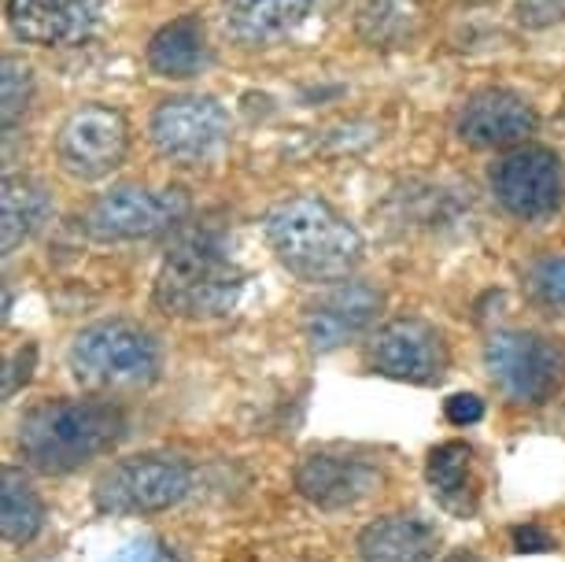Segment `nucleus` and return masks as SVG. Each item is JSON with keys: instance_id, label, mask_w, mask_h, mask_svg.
<instances>
[{"instance_id": "dca6fc26", "label": "nucleus", "mask_w": 565, "mask_h": 562, "mask_svg": "<svg viewBox=\"0 0 565 562\" xmlns=\"http://www.w3.org/2000/svg\"><path fill=\"white\" fill-rule=\"evenodd\" d=\"M318 0H222V26L241 49H270L307 23Z\"/></svg>"}, {"instance_id": "7ed1b4c3", "label": "nucleus", "mask_w": 565, "mask_h": 562, "mask_svg": "<svg viewBox=\"0 0 565 562\" xmlns=\"http://www.w3.org/2000/svg\"><path fill=\"white\" fill-rule=\"evenodd\" d=\"M244 271L211 237H189L170 248L156 278V307L174 318H222L237 307Z\"/></svg>"}, {"instance_id": "a211bd4d", "label": "nucleus", "mask_w": 565, "mask_h": 562, "mask_svg": "<svg viewBox=\"0 0 565 562\" xmlns=\"http://www.w3.org/2000/svg\"><path fill=\"white\" fill-rule=\"evenodd\" d=\"M436 551V529L418 515H388L359 533L362 562H429Z\"/></svg>"}, {"instance_id": "20e7f679", "label": "nucleus", "mask_w": 565, "mask_h": 562, "mask_svg": "<svg viewBox=\"0 0 565 562\" xmlns=\"http://www.w3.org/2000/svg\"><path fill=\"white\" fill-rule=\"evenodd\" d=\"M67 367L78 378V385L93 392H134L148 389L159 378L163 356L159 341L145 326L108 318L93 322L74 337L67 348Z\"/></svg>"}, {"instance_id": "f257e3e1", "label": "nucleus", "mask_w": 565, "mask_h": 562, "mask_svg": "<svg viewBox=\"0 0 565 562\" xmlns=\"http://www.w3.org/2000/svg\"><path fill=\"white\" fill-rule=\"evenodd\" d=\"M266 241L300 282H344L362 263V233L322 197H285L266 211Z\"/></svg>"}, {"instance_id": "bb28decb", "label": "nucleus", "mask_w": 565, "mask_h": 562, "mask_svg": "<svg viewBox=\"0 0 565 562\" xmlns=\"http://www.w3.org/2000/svg\"><path fill=\"white\" fill-rule=\"evenodd\" d=\"M30 367H34V348H26V352H15L8 359V370H4V396H15L19 389L30 381Z\"/></svg>"}, {"instance_id": "4468645a", "label": "nucleus", "mask_w": 565, "mask_h": 562, "mask_svg": "<svg viewBox=\"0 0 565 562\" xmlns=\"http://www.w3.org/2000/svg\"><path fill=\"white\" fill-rule=\"evenodd\" d=\"M536 108L514 89L488 86L477 89L458 112V137L469 148H518L529 134H536Z\"/></svg>"}, {"instance_id": "c85d7f7f", "label": "nucleus", "mask_w": 565, "mask_h": 562, "mask_svg": "<svg viewBox=\"0 0 565 562\" xmlns=\"http://www.w3.org/2000/svg\"><path fill=\"white\" fill-rule=\"evenodd\" d=\"M447 562H484V559H477V555H469V551H455Z\"/></svg>"}, {"instance_id": "1a4fd4ad", "label": "nucleus", "mask_w": 565, "mask_h": 562, "mask_svg": "<svg viewBox=\"0 0 565 562\" xmlns=\"http://www.w3.org/2000/svg\"><path fill=\"white\" fill-rule=\"evenodd\" d=\"M130 156V123L111 104H82L56 130V159L78 182H100Z\"/></svg>"}, {"instance_id": "a878e982", "label": "nucleus", "mask_w": 565, "mask_h": 562, "mask_svg": "<svg viewBox=\"0 0 565 562\" xmlns=\"http://www.w3.org/2000/svg\"><path fill=\"white\" fill-rule=\"evenodd\" d=\"M108 562H178V555L159 540H134L122 551H115Z\"/></svg>"}, {"instance_id": "5701e85b", "label": "nucleus", "mask_w": 565, "mask_h": 562, "mask_svg": "<svg viewBox=\"0 0 565 562\" xmlns=\"http://www.w3.org/2000/svg\"><path fill=\"white\" fill-rule=\"evenodd\" d=\"M529 285H532V293H536L540 300L565 307V256L532 263V267H529Z\"/></svg>"}, {"instance_id": "aec40b11", "label": "nucleus", "mask_w": 565, "mask_h": 562, "mask_svg": "<svg viewBox=\"0 0 565 562\" xmlns=\"http://www.w3.org/2000/svg\"><path fill=\"white\" fill-rule=\"evenodd\" d=\"M49 211H52V200L45 185L26 174L4 178V189H0V248H4V256L23 248L26 241L45 226Z\"/></svg>"}, {"instance_id": "6ab92c4d", "label": "nucleus", "mask_w": 565, "mask_h": 562, "mask_svg": "<svg viewBox=\"0 0 565 562\" xmlns=\"http://www.w3.org/2000/svg\"><path fill=\"white\" fill-rule=\"evenodd\" d=\"M425 477H429V489L447 511L466 518L477 511L481 500V481L473 470V448L466 441H444L429 452L425 463Z\"/></svg>"}, {"instance_id": "f8f14e48", "label": "nucleus", "mask_w": 565, "mask_h": 562, "mask_svg": "<svg viewBox=\"0 0 565 562\" xmlns=\"http://www.w3.org/2000/svg\"><path fill=\"white\" fill-rule=\"evenodd\" d=\"M8 26L38 49L85 45L104 23L100 0H4Z\"/></svg>"}, {"instance_id": "f3484780", "label": "nucleus", "mask_w": 565, "mask_h": 562, "mask_svg": "<svg viewBox=\"0 0 565 562\" xmlns=\"http://www.w3.org/2000/svg\"><path fill=\"white\" fill-rule=\"evenodd\" d=\"M148 71L170 82H185L196 78L207 63V30L204 19L196 12H185L178 19H170L167 26H159L152 41H148Z\"/></svg>"}, {"instance_id": "393cba45", "label": "nucleus", "mask_w": 565, "mask_h": 562, "mask_svg": "<svg viewBox=\"0 0 565 562\" xmlns=\"http://www.w3.org/2000/svg\"><path fill=\"white\" fill-rule=\"evenodd\" d=\"M444 415L451 426H477L484 418V400L473 396V392H455L444 404Z\"/></svg>"}, {"instance_id": "2eb2a0df", "label": "nucleus", "mask_w": 565, "mask_h": 562, "mask_svg": "<svg viewBox=\"0 0 565 562\" xmlns=\"http://www.w3.org/2000/svg\"><path fill=\"white\" fill-rule=\"evenodd\" d=\"M381 474L370 463L351 459V455H329L315 452L296 466V492L307 503L322 507V511H344L377 489Z\"/></svg>"}, {"instance_id": "f03ea898", "label": "nucleus", "mask_w": 565, "mask_h": 562, "mask_svg": "<svg viewBox=\"0 0 565 562\" xmlns=\"http://www.w3.org/2000/svg\"><path fill=\"white\" fill-rule=\"evenodd\" d=\"M126 418L104 400H49L19 422V452L41 474H71L122 441Z\"/></svg>"}, {"instance_id": "412c9836", "label": "nucleus", "mask_w": 565, "mask_h": 562, "mask_svg": "<svg viewBox=\"0 0 565 562\" xmlns=\"http://www.w3.org/2000/svg\"><path fill=\"white\" fill-rule=\"evenodd\" d=\"M45 529V503L15 466L0 470V533L8 544H30Z\"/></svg>"}, {"instance_id": "6e6552de", "label": "nucleus", "mask_w": 565, "mask_h": 562, "mask_svg": "<svg viewBox=\"0 0 565 562\" xmlns=\"http://www.w3.org/2000/svg\"><path fill=\"white\" fill-rule=\"evenodd\" d=\"M230 112L207 93L167 97L148 119V137H152L156 152L174 167L211 163L230 145Z\"/></svg>"}, {"instance_id": "0eeeda50", "label": "nucleus", "mask_w": 565, "mask_h": 562, "mask_svg": "<svg viewBox=\"0 0 565 562\" xmlns=\"http://www.w3.org/2000/svg\"><path fill=\"white\" fill-rule=\"evenodd\" d=\"M484 367L510 404L540 407L562 389L565 352L540 333L503 330L484 344Z\"/></svg>"}, {"instance_id": "ddd939ff", "label": "nucleus", "mask_w": 565, "mask_h": 562, "mask_svg": "<svg viewBox=\"0 0 565 562\" xmlns=\"http://www.w3.org/2000/svg\"><path fill=\"white\" fill-rule=\"evenodd\" d=\"M385 296L366 282H337L318 300L303 307V337L315 352H337L359 333H366L377 318Z\"/></svg>"}, {"instance_id": "4be33fe9", "label": "nucleus", "mask_w": 565, "mask_h": 562, "mask_svg": "<svg viewBox=\"0 0 565 562\" xmlns=\"http://www.w3.org/2000/svg\"><path fill=\"white\" fill-rule=\"evenodd\" d=\"M30 100H34V74L26 63L8 56L0 67V123H4V130H12L23 119Z\"/></svg>"}, {"instance_id": "b1692460", "label": "nucleus", "mask_w": 565, "mask_h": 562, "mask_svg": "<svg viewBox=\"0 0 565 562\" xmlns=\"http://www.w3.org/2000/svg\"><path fill=\"white\" fill-rule=\"evenodd\" d=\"M518 23L525 30H547L565 23V0H518Z\"/></svg>"}, {"instance_id": "39448f33", "label": "nucleus", "mask_w": 565, "mask_h": 562, "mask_svg": "<svg viewBox=\"0 0 565 562\" xmlns=\"http://www.w3.org/2000/svg\"><path fill=\"white\" fill-rule=\"evenodd\" d=\"M193 470L170 452H145L111 463L93 485V503L104 515H156L185 500Z\"/></svg>"}, {"instance_id": "423d86ee", "label": "nucleus", "mask_w": 565, "mask_h": 562, "mask_svg": "<svg viewBox=\"0 0 565 562\" xmlns=\"http://www.w3.org/2000/svg\"><path fill=\"white\" fill-rule=\"evenodd\" d=\"M189 193L178 185H115L85 208L82 226L100 245H126V241H148L178 226L189 215Z\"/></svg>"}, {"instance_id": "9b49d317", "label": "nucleus", "mask_w": 565, "mask_h": 562, "mask_svg": "<svg viewBox=\"0 0 565 562\" xmlns=\"http://www.w3.org/2000/svg\"><path fill=\"white\" fill-rule=\"evenodd\" d=\"M366 359L377 374L411 381V385H433L451 363L444 333L425 318H392V322H385L370 337Z\"/></svg>"}, {"instance_id": "cd10ccee", "label": "nucleus", "mask_w": 565, "mask_h": 562, "mask_svg": "<svg viewBox=\"0 0 565 562\" xmlns=\"http://www.w3.org/2000/svg\"><path fill=\"white\" fill-rule=\"evenodd\" d=\"M510 537H514V548H518V551H529V555H536V551H551V548H554V540H551L547 533H543L540 526H518Z\"/></svg>"}, {"instance_id": "9d476101", "label": "nucleus", "mask_w": 565, "mask_h": 562, "mask_svg": "<svg viewBox=\"0 0 565 562\" xmlns=\"http://www.w3.org/2000/svg\"><path fill=\"white\" fill-rule=\"evenodd\" d=\"M492 193L507 215L543 222L565 204V167L558 152L543 145H518L495 159Z\"/></svg>"}]
</instances>
